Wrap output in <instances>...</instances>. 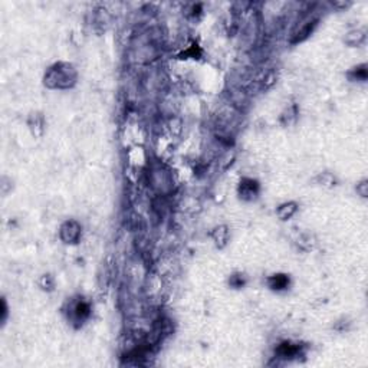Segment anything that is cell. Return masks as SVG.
<instances>
[{
    "mask_svg": "<svg viewBox=\"0 0 368 368\" xmlns=\"http://www.w3.org/2000/svg\"><path fill=\"white\" fill-rule=\"evenodd\" d=\"M69 311H71V313H69L71 321L79 324V325H82V324L91 316V304H90L87 299L79 298V299H76V301H74V302L71 304Z\"/></svg>",
    "mask_w": 368,
    "mask_h": 368,
    "instance_id": "7a4b0ae2",
    "label": "cell"
},
{
    "mask_svg": "<svg viewBox=\"0 0 368 368\" xmlns=\"http://www.w3.org/2000/svg\"><path fill=\"white\" fill-rule=\"evenodd\" d=\"M210 238L213 239L215 245L217 249H223L226 245H227V240H229V229L227 226L224 224H220V226H216L212 233H210Z\"/></svg>",
    "mask_w": 368,
    "mask_h": 368,
    "instance_id": "52a82bcc",
    "label": "cell"
},
{
    "mask_svg": "<svg viewBox=\"0 0 368 368\" xmlns=\"http://www.w3.org/2000/svg\"><path fill=\"white\" fill-rule=\"evenodd\" d=\"M348 76H350L352 81H361V82L367 81V65L363 63L360 66L352 68V71L348 72Z\"/></svg>",
    "mask_w": 368,
    "mask_h": 368,
    "instance_id": "4fadbf2b",
    "label": "cell"
},
{
    "mask_svg": "<svg viewBox=\"0 0 368 368\" xmlns=\"http://www.w3.org/2000/svg\"><path fill=\"white\" fill-rule=\"evenodd\" d=\"M37 285L40 286L42 291H46V292H52L55 289V279L54 276L49 275V274H45V275L40 276V279L37 280Z\"/></svg>",
    "mask_w": 368,
    "mask_h": 368,
    "instance_id": "7c38bea8",
    "label": "cell"
},
{
    "mask_svg": "<svg viewBox=\"0 0 368 368\" xmlns=\"http://www.w3.org/2000/svg\"><path fill=\"white\" fill-rule=\"evenodd\" d=\"M345 43H348L350 46H358V45H361L364 40H366V33L363 32V31H360V29H357V31H352L350 33H347V36H345Z\"/></svg>",
    "mask_w": 368,
    "mask_h": 368,
    "instance_id": "8fae6325",
    "label": "cell"
},
{
    "mask_svg": "<svg viewBox=\"0 0 368 368\" xmlns=\"http://www.w3.org/2000/svg\"><path fill=\"white\" fill-rule=\"evenodd\" d=\"M229 283H230V286L232 288H236V289H239L242 286H245V283H246V280H245V276L240 275H233L230 276V279H229Z\"/></svg>",
    "mask_w": 368,
    "mask_h": 368,
    "instance_id": "5bb4252c",
    "label": "cell"
},
{
    "mask_svg": "<svg viewBox=\"0 0 368 368\" xmlns=\"http://www.w3.org/2000/svg\"><path fill=\"white\" fill-rule=\"evenodd\" d=\"M81 224L75 220L65 221L61 226V239L68 245H74L81 238Z\"/></svg>",
    "mask_w": 368,
    "mask_h": 368,
    "instance_id": "3957f363",
    "label": "cell"
},
{
    "mask_svg": "<svg viewBox=\"0 0 368 368\" xmlns=\"http://www.w3.org/2000/svg\"><path fill=\"white\" fill-rule=\"evenodd\" d=\"M76 71L71 63L58 62L45 74V85L51 90H68L76 84Z\"/></svg>",
    "mask_w": 368,
    "mask_h": 368,
    "instance_id": "6da1fadb",
    "label": "cell"
},
{
    "mask_svg": "<svg viewBox=\"0 0 368 368\" xmlns=\"http://www.w3.org/2000/svg\"><path fill=\"white\" fill-rule=\"evenodd\" d=\"M266 283L269 286L271 291H276V292H280V291H286L291 285V277L286 274H275V275L269 276L266 279Z\"/></svg>",
    "mask_w": 368,
    "mask_h": 368,
    "instance_id": "5b68a950",
    "label": "cell"
},
{
    "mask_svg": "<svg viewBox=\"0 0 368 368\" xmlns=\"http://www.w3.org/2000/svg\"><path fill=\"white\" fill-rule=\"evenodd\" d=\"M298 212V204L295 202H286L282 203L277 209H276V215L279 217V220L286 221L292 219Z\"/></svg>",
    "mask_w": 368,
    "mask_h": 368,
    "instance_id": "ba28073f",
    "label": "cell"
},
{
    "mask_svg": "<svg viewBox=\"0 0 368 368\" xmlns=\"http://www.w3.org/2000/svg\"><path fill=\"white\" fill-rule=\"evenodd\" d=\"M299 354H301V345L289 342V341H285V342L279 344V347L276 348L277 358H282V360H291V358L298 357Z\"/></svg>",
    "mask_w": 368,
    "mask_h": 368,
    "instance_id": "8992f818",
    "label": "cell"
},
{
    "mask_svg": "<svg viewBox=\"0 0 368 368\" xmlns=\"http://www.w3.org/2000/svg\"><path fill=\"white\" fill-rule=\"evenodd\" d=\"M315 26H316V20H308V22H305V23L299 28V31L294 35L292 43H299V42L305 40L307 37L312 33Z\"/></svg>",
    "mask_w": 368,
    "mask_h": 368,
    "instance_id": "9c48e42d",
    "label": "cell"
},
{
    "mask_svg": "<svg viewBox=\"0 0 368 368\" xmlns=\"http://www.w3.org/2000/svg\"><path fill=\"white\" fill-rule=\"evenodd\" d=\"M1 304H3V308H1V321L4 322V319H6V316H7V305H6V301H4V299L1 301Z\"/></svg>",
    "mask_w": 368,
    "mask_h": 368,
    "instance_id": "e0dca14e",
    "label": "cell"
},
{
    "mask_svg": "<svg viewBox=\"0 0 368 368\" xmlns=\"http://www.w3.org/2000/svg\"><path fill=\"white\" fill-rule=\"evenodd\" d=\"M29 125H31V129L33 132V135L40 137L43 134V125H45L43 117L40 114H32V117L29 120Z\"/></svg>",
    "mask_w": 368,
    "mask_h": 368,
    "instance_id": "30bf717a",
    "label": "cell"
},
{
    "mask_svg": "<svg viewBox=\"0 0 368 368\" xmlns=\"http://www.w3.org/2000/svg\"><path fill=\"white\" fill-rule=\"evenodd\" d=\"M259 190H260V185H259L256 180L245 177V179H242V182L239 184L240 199H243V200H253V199L258 197Z\"/></svg>",
    "mask_w": 368,
    "mask_h": 368,
    "instance_id": "277c9868",
    "label": "cell"
},
{
    "mask_svg": "<svg viewBox=\"0 0 368 368\" xmlns=\"http://www.w3.org/2000/svg\"><path fill=\"white\" fill-rule=\"evenodd\" d=\"M357 193L361 196V197H367L368 196V184H367V180H363L361 183H358L357 184Z\"/></svg>",
    "mask_w": 368,
    "mask_h": 368,
    "instance_id": "9a60e30c",
    "label": "cell"
},
{
    "mask_svg": "<svg viewBox=\"0 0 368 368\" xmlns=\"http://www.w3.org/2000/svg\"><path fill=\"white\" fill-rule=\"evenodd\" d=\"M318 180H319V183L324 184V185H325V184H330V185H332V184L335 183V179L332 177L330 173H325V174L319 176V179H318Z\"/></svg>",
    "mask_w": 368,
    "mask_h": 368,
    "instance_id": "2e32d148",
    "label": "cell"
}]
</instances>
